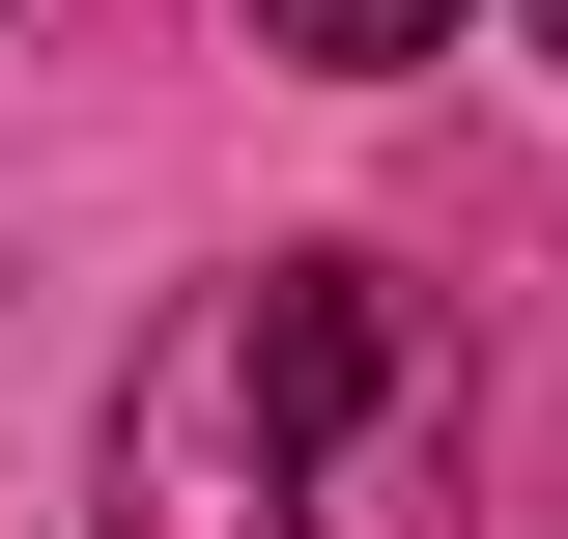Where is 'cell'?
Returning <instances> with one entry per match:
<instances>
[{"label":"cell","instance_id":"6da1fadb","mask_svg":"<svg viewBox=\"0 0 568 539\" xmlns=\"http://www.w3.org/2000/svg\"><path fill=\"white\" fill-rule=\"evenodd\" d=\"M426 455H455V340L369 256H256L142 340L114 539H426Z\"/></svg>","mask_w":568,"mask_h":539},{"label":"cell","instance_id":"7a4b0ae2","mask_svg":"<svg viewBox=\"0 0 568 539\" xmlns=\"http://www.w3.org/2000/svg\"><path fill=\"white\" fill-rule=\"evenodd\" d=\"M426 29H455V0H256V58H342V85H398Z\"/></svg>","mask_w":568,"mask_h":539},{"label":"cell","instance_id":"3957f363","mask_svg":"<svg viewBox=\"0 0 568 539\" xmlns=\"http://www.w3.org/2000/svg\"><path fill=\"white\" fill-rule=\"evenodd\" d=\"M540 58H568V0H540Z\"/></svg>","mask_w":568,"mask_h":539},{"label":"cell","instance_id":"277c9868","mask_svg":"<svg viewBox=\"0 0 568 539\" xmlns=\"http://www.w3.org/2000/svg\"><path fill=\"white\" fill-rule=\"evenodd\" d=\"M0 29H29V0H0Z\"/></svg>","mask_w":568,"mask_h":539}]
</instances>
